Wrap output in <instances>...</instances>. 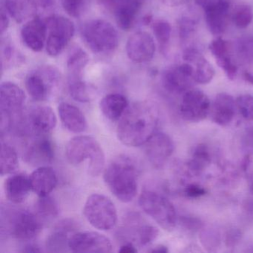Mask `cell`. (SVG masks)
I'll return each mask as SVG.
<instances>
[{
  "label": "cell",
  "mask_w": 253,
  "mask_h": 253,
  "mask_svg": "<svg viewBox=\"0 0 253 253\" xmlns=\"http://www.w3.org/2000/svg\"><path fill=\"white\" fill-rule=\"evenodd\" d=\"M134 160L123 155L105 169V183L121 202H131L137 195L138 168Z\"/></svg>",
  "instance_id": "obj_2"
},
{
  "label": "cell",
  "mask_w": 253,
  "mask_h": 253,
  "mask_svg": "<svg viewBox=\"0 0 253 253\" xmlns=\"http://www.w3.org/2000/svg\"><path fill=\"white\" fill-rule=\"evenodd\" d=\"M41 251L42 250H40V247L35 244H29V245L26 246L25 250H23V252H26V253H40Z\"/></svg>",
  "instance_id": "obj_52"
},
{
  "label": "cell",
  "mask_w": 253,
  "mask_h": 253,
  "mask_svg": "<svg viewBox=\"0 0 253 253\" xmlns=\"http://www.w3.org/2000/svg\"><path fill=\"white\" fill-rule=\"evenodd\" d=\"M253 13L251 7L247 5H238L232 14V21L236 27L246 29L253 21Z\"/></svg>",
  "instance_id": "obj_38"
},
{
  "label": "cell",
  "mask_w": 253,
  "mask_h": 253,
  "mask_svg": "<svg viewBox=\"0 0 253 253\" xmlns=\"http://www.w3.org/2000/svg\"><path fill=\"white\" fill-rule=\"evenodd\" d=\"M64 11L70 17L78 18L84 10V0H61Z\"/></svg>",
  "instance_id": "obj_42"
},
{
  "label": "cell",
  "mask_w": 253,
  "mask_h": 253,
  "mask_svg": "<svg viewBox=\"0 0 253 253\" xmlns=\"http://www.w3.org/2000/svg\"><path fill=\"white\" fill-rule=\"evenodd\" d=\"M158 1L162 2L164 5L174 7L183 5V4L186 3L188 0H158Z\"/></svg>",
  "instance_id": "obj_50"
},
{
  "label": "cell",
  "mask_w": 253,
  "mask_h": 253,
  "mask_svg": "<svg viewBox=\"0 0 253 253\" xmlns=\"http://www.w3.org/2000/svg\"><path fill=\"white\" fill-rule=\"evenodd\" d=\"M249 186H250V192L253 195V172L250 174V179H249Z\"/></svg>",
  "instance_id": "obj_54"
},
{
  "label": "cell",
  "mask_w": 253,
  "mask_h": 253,
  "mask_svg": "<svg viewBox=\"0 0 253 253\" xmlns=\"http://www.w3.org/2000/svg\"><path fill=\"white\" fill-rule=\"evenodd\" d=\"M35 212L43 221L51 220L58 215V205L49 195L40 197L35 205Z\"/></svg>",
  "instance_id": "obj_34"
},
{
  "label": "cell",
  "mask_w": 253,
  "mask_h": 253,
  "mask_svg": "<svg viewBox=\"0 0 253 253\" xmlns=\"http://www.w3.org/2000/svg\"><path fill=\"white\" fill-rule=\"evenodd\" d=\"M183 59L192 66L195 84H207L211 82L214 76V68L197 48H186L183 52Z\"/></svg>",
  "instance_id": "obj_20"
},
{
  "label": "cell",
  "mask_w": 253,
  "mask_h": 253,
  "mask_svg": "<svg viewBox=\"0 0 253 253\" xmlns=\"http://www.w3.org/2000/svg\"><path fill=\"white\" fill-rule=\"evenodd\" d=\"M162 84L165 89L169 92H186L195 84L192 66L185 62L183 64L169 68L163 75Z\"/></svg>",
  "instance_id": "obj_15"
},
{
  "label": "cell",
  "mask_w": 253,
  "mask_h": 253,
  "mask_svg": "<svg viewBox=\"0 0 253 253\" xmlns=\"http://www.w3.org/2000/svg\"><path fill=\"white\" fill-rule=\"evenodd\" d=\"M200 241L207 251H214L220 244V235L218 230L213 228L202 229L200 233Z\"/></svg>",
  "instance_id": "obj_36"
},
{
  "label": "cell",
  "mask_w": 253,
  "mask_h": 253,
  "mask_svg": "<svg viewBox=\"0 0 253 253\" xmlns=\"http://www.w3.org/2000/svg\"><path fill=\"white\" fill-rule=\"evenodd\" d=\"M47 29L46 21L40 17L35 16L28 20L21 30V37L25 45L35 52L42 51L46 45Z\"/></svg>",
  "instance_id": "obj_18"
},
{
  "label": "cell",
  "mask_w": 253,
  "mask_h": 253,
  "mask_svg": "<svg viewBox=\"0 0 253 253\" xmlns=\"http://www.w3.org/2000/svg\"><path fill=\"white\" fill-rule=\"evenodd\" d=\"M211 103L204 91L189 89L183 94L180 105V112L185 121L198 123L210 115Z\"/></svg>",
  "instance_id": "obj_11"
},
{
  "label": "cell",
  "mask_w": 253,
  "mask_h": 253,
  "mask_svg": "<svg viewBox=\"0 0 253 253\" xmlns=\"http://www.w3.org/2000/svg\"><path fill=\"white\" fill-rule=\"evenodd\" d=\"M211 163V155L208 146L199 144L194 149L192 158L188 163V168L195 174L202 172Z\"/></svg>",
  "instance_id": "obj_33"
},
{
  "label": "cell",
  "mask_w": 253,
  "mask_h": 253,
  "mask_svg": "<svg viewBox=\"0 0 253 253\" xmlns=\"http://www.w3.org/2000/svg\"><path fill=\"white\" fill-rule=\"evenodd\" d=\"M115 20L123 30H129L141 9L143 0H107Z\"/></svg>",
  "instance_id": "obj_19"
},
{
  "label": "cell",
  "mask_w": 253,
  "mask_h": 253,
  "mask_svg": "<svg viewBox=\"0 0 253 253\" xmlns=\"http://www.w3.org/2000/svg\"><path fill=\"white\" fill-rule=\"evenodd\" d=\"M27 117L29 126L38 134H48L57 126L55 113L48 106H38L32 108Z\"/></svg>",
  "instance_id": "obj_24"
},
{
  "label": "cell",
  "mask_w": 253,
  "mask_h": 253,
  "mask_svg": "<svg viewBox=\"0 0 253 253\" xmlns=\"http://www.w3.org/2000/svg\"><path fill=\"white\" fill-rule=\"evenodd\" d=\"M69 248L73 253H112L110 240L97 232H75L69 241Z\"/></svg>",
  "instance_id": "obj_12"
},
{
  "label": "cell",
  "mask_w": 253,
  "mask_h": 253,
  "mask_svg": "<svg viewBox=\"0 0 253 253\" xmlns=\"http://www.w3.org/2000/svg\"><path fill=\"white\" fill-rule=\"evenodd\" d=\"M2 229L21 241H29L39 235L43 220L36 212L23 209L7 208L2 211Z\"/></svg>",
  "instance_id": "obj_4"
},
{
  "label": "cell",
  "mask_w": 253,
  "mask_h": 253,
  "mask_svg": "<svg viewBox=\"0 0 253 253\" xmlns=\"http://www.w3.org/2000/svg\"><path fill=\"white\" fill-rule=\"evenodd\" d=\"M185 195L189 198H198L205 195L206 190L198 184H189L185 188Z\"/></svg>",
  "instance_id": "obj_45"
},
{
  "label": "cell",
  "mask_w": 253,
  "mask_h": 253,
  "mask_svg": "<svg viewBox=\"0 0 253 253\" xmlns=\"http://www.w3.org/2000/svg\"><path fill=\"white\" fill-rule=\"evenodd\" d=\"M198 20L192 16H183L179 20V34L181 39L189 38L196 29L198 26Z\"/></svg>",
  "instance_id": "obj_41"
},
{
  "label": "cell",
  "mask_w": 253,
  "mask_h": 253,
  "mask_svg": "<svg viewBox=\"0 0 253 253\" xmlns=\"http://www.w3.org/2000/svg\"><path fill=\"white\" fill-rule=\"evenodd\" d=\"M158 107L151 102L143 101L128 106L117 129L120 141L126 146H143L156 132L159 124Z\"/></svg>",
  "instance_id": "obj_1"
},
{
  "label": "cell",
  "mask_w": 253,
  "mask_h": 253,
  "mask_svg": "<svg viewBox=\"0 0 253 253\" xmlns=\"http://www.w3.org/2000/svg\"><path fill=\"white\" fill-rule=\"evenodd\" d=\"M242 233L236 228H231L228 229L225 234V244L228 248L235 247L241 241Z\"/></svg>",
  "instance_id": "obj_43"
},
{
  "label": "cell",
  "mask_w": 253,
  "mask_h": 253,
  "mask_svg": "<svg viewBox=\"0 0 253 253\" xmlns=\"http://www.w3.org/2000/svg\"><path fill=\"white\" fill-rule=\"evenodd\" d=\"M29 178L32 191L39 197L49 195L57 184V174L48 166L38 167L31 174Z\"/></svg>",
  "instance_id": "obj_26"
},
{
  "label": "cell",
  "mask_w": 253,
  "mask_h": 253,
  "mask_svg": "<svg viewBox=\"0 0 253 253\" xmlns=\"http://www.w3.org/2000/svg\"><path fill=\"white\" fill-rule=\"evenodd\" d=\"M26 94L23 90L12 82H4L0 86V111L12 118L21 114L26 102Z\"/></svg>",
  "instance_id": "obj_16"
},
{
  "label": "cell",
  "mask_w": 253,
  "mask_h": 253,
  "mask_svg": "<svg viewBox=\"0 0 253 253\" xmlns=\"http://www.w3.org/2000/svg\"><path fill=\"white\" fill-rule=\"evenodd\" d=\"M243 207L247 215L253 220V198L245 200L243 204Z\"/></svg>",
  "instance_id": "obj_47"
},
{
  "label": "cell",
  "mask_w": 253,
  "mask_h": 253,
  "mask_svg": "<svg viewBox=\"0 0 253 253\" xmlns=\"http://www.w3.org/2000/svg\"><path fill=\"white\" fill-rule=\"evenodd\" d=\"M244 78L247 82L250 83L251 85H253V75L249 73V72H245L244 75Z\"/></svg>",
  "instance_id": "obj_53"
},
{
  "label": "cell",
  "mask_w": 253,
  "mask_h": 253,
  "mask_svg": "<svg viewBox=\"0 0 253 253\" xmlns=\"http://www.w3.org/2000/svg\"><path fill=\"white\" fill-rule=\"evenodd\" d=\"M24 158L28 164L34 167L48 166L54 158V149L51 140L39 134L28 145Z\"/></svg>",
  "instance_id": "obj_17"
},
{
  "label": "cell",
  "mask_w": 253,
  "mask_h": 253,
  "mask_svg": "<svg viewBox=\"0 0 253 253\" xmlns=\"http://www.w3.org/2000/svg\"><path fill=\"white\" fill-rule=\"evenodd\" d=\"M244 141L245 143L244 146L247 149L253 150V129L247 131Z\"/></svg>",
  "instance_id": "obj_49"
},
{
  "label": "cell",
  "mask_w": 253,
  "mask_h": 253,
  "mask_svg": "<svg viewBox=\"0 0 253 253\" xmlns=\"http://www.w3.org/2000/svg\"><path fill=\"white\" fill-rule=\"evenodd\" d=\"M236 107L243 118L253 121V96L242 94L235 100Z\"/></svg>",
  "instance_id": "obj_40"
},
{
  "label": "cell",
  "mask_w": 253,
  "mask_h": 253,
  "mask_svg": "<svg viewBox=\"0 0 253 253\" xmlns=\"http://www.w3.org/2000/svg\"><path fill=\"white\" fill-rule=\"evenodd\" d=\"M155 41L150 34L146 32H135L128 38L126 46L127 56L136 63H144L150 61L155 54Z\"/></svg>",
  "instance_id": "obj_14"
},
{
  "label": "cell",
  "mask_w": 253,
  "mask_h": 253,
  "mask_svg": "<svg viewBox=\"0 0 253 253\" xmlns=\"http://www.w3.org/2000/svg\"><path fill=\"white\" fill-rule=\"evenodd\" d=\"M202 8L207 27L212 35H220L226 29L230 2L229 0H195Z\"/></svg>",
  "instance_id": "obj_10"
},
{
  "label": "cell",
  "mask_w": 253,
  "mask_h": 253,
  "mask_svg": "<svg viewBox=\"0 0 253 253\" xmlns=\"http://www.w3.org/2000/svg\"><path fill=\"white\" fill-rule=\"evenodd\" d=\"M119 252L122 253H137V250L132 243L126 242L121 246Z\"/></svg>",
  "instance_id": "obj_48"
},
{
  "label": "cell",
  "mask_w": 253,
  "mask_h": 253,
  "mask_svg": "<svg viewBox=\"0 0 253 253\" xmlns=\"http://www.w3.org/2000/svg\"><path fill=\"white\" fill-rule=\"evenodd\" d=\"M149 252L150 253H168L169 250L168 248H167L166 246L164 245H158L155 246V247H152L151 250H149Z\"/></svg>",
  "instance_id": "obj_51"
},
{
  "label": "cell",
  "mask_w": 253,
  "mask_h": 253,
  "mask_svg": "<svg viewBox=\"0 0 253 253\" xmlns=\"http://www.w3.org/2000/svg\"><path fill=\"white\" fill-rule=\"evenodd\" d=\"M159 234V230L155 226L151 225H143L139 226L134 232V235L137 243L140 246H147L153 242Z\"/></svg>",
  "instance_id": "obj_39"
},
{
  "label": "cell",
  "mask_w": 253,
  "mask_h": 253,
  "mask_svg": "<svg viewBox=\"0 0 253 253\" xmlns=\"http://www.w3.org/2000/svg\"><path fill=\"white\" fill-rule=\"evenodd\" d=\"M81 38L86 46L97 54H106L116 49L119 36L116 29L104 20L85 22L81 29Z\"/></svg>",
  "instance_id": "obj_5"
},
{
  "label": "cell",
  "mask_w": 253,
  "mask_h": 253,
  "mask_svg": "<svg viewBox=\"0 0 253 253\" xmlns=\"http://www.w3.org/2000/svg\"><path fill=\"white\" fill-rule=\"evenodd\" d=\"M46 51L51 57H57L68 46L75 35V24L67 17L61 15L50 16L47 18Z\"/></svg>",
  "instance_id": "obj_9"
},
{
  "label": "cell",
  "mask_w": 253,
  "mask_h": 253,
  "mask_svg": "<svg viewBox=\"0 0 253 253\" xmlns=\"http://www.w3.org/2000/svg\"><path fill=\"white\" fill-rule=\"evenodd\" d=\"M76 223L70 219L59 222L47 237L46 247L51 253H62L69 248V241L75 233Z\"/></svg>",
  "instance_id": "obj_23"
},
{
  "label": "cell",
  "mask_w": 253,
  "mask_h": 253,
  "mask_svg": "<svg viewBox=\"0 0 253 253\" xmlns=\"http://www.w3.org/2000/svg\"><path fill=\"white\" fill-rule=\"evenodd\" d=\"M142 210L150 216L159 226L171 231L177 223V214L173 204L164 195L151 190H145L139 198Z\"/></svg>",
  "instance_id": "obj_6"
},
{
  "label": "cell",
  "mask_w": 253,
  "mask_h": 253,
  "mask_svg": "<svg viewBox=\"0 0 253 253\" xmlns=\"http://www.w3.org/2000/svg\"><path fill=\"white\" fill-rule=\"evenodd\" d=\"M32 189L30 178L23 173L11 174L5 183V192L7 198L14 204L24 202Z\"/></svg>",
  "instance_id": "obj_25"
},
{
  "label": "cell",
  "mask_w": 253,
  "mask_h": 253,
  "mask_svg": "<svg viewBox=\"0 0 253 253\" xmlns=\"http://www.w3.org/2000/svg\"><path fill=\"white\" fill-rule=\"evenodd\" d=\"M61 84L60 73L53 66H45L32 71L26 77V88L35 101L48 100Z\"/></svg>",
  "instance_id": "obj_7"
},
{
  "label": "cell",
  "mask_w": 253,
  "mask_h": 253,
  "mask_svg": "<svg viewBox=\"0 0 253 253\" xmlns=\"http://www.w3.org/2000/svg\"><path fill=\"white\" fill-rule=\"evenodd\" d=\"M41 0H2V5L17 23L28 21L35 17Z\"/></svg>",
  "instance_id": "obj_28"
},
{
  "label": "cell",
  "mask_w": 253,
  "mask_h": 253,
  "mask_svg": "<svg viewBox=\"0 0 253 253\" xmlns=\"http://www.w3.org/2000/svg\"><path fill=\"white\" fill-rule=\"evenodd\" d=\"M88 54L81 48H75L71 51L67 60L69 79L83 78L84 69L88 64Z\"/></svg>",
  "instance_id": "obj_31"
},
{
  "label": "cell",
  "mask_w": 253,
  "mask_h": 253,
  "mask_svg": "<svg viewBox=\"0 0 253 253\" xmlns=\"http://www.w3.org/2000/svg\"><path fill=\"white\" fill-rule=\"evenodd\" d=\"M69 91L74 100L81 103L91 101L97 94L95 87L84 81L83 78L69 79Z\"/></svg>",
  "instance_id": "obj_30"
},
{
  "label": "cell",
  "mask_w": 253,
  "mask_h": 253,
  "mask_svg": "<svg viewBox=\"0 0 253 253\" xmlns=\"http://www.w3.org/2000/svg\"><path fill=\"white\" fill-rule=\"evenodd\" d=\"M58 113L61 122L69 131L73 133H82L86 130V119L82 111L68 103H61L58 106Z\"/></svg>",
  "instance_id": "obj_27"
},
{
  "label": "cell",
  "mask_w": 253,
  "mask_h": 253,
  "mask_svg": "<svg viewBox=\"0 0 253 253\" xmlns=\"http://www.w3.org/2000/svg\"><path fill=\"white\" fill-rule=\"evenodd\" d=\"M210 51L215 59L219 67L223 71L226 76L231 81L236 78L238 66L232 57V48L228 41L218 38L210 44Z\"/></svg>",
  "instance_id": "obj_21"
},
{
  "label": "cell",
  "mask_w": 253,
  "mask_h": 253,
  "mask_svg": "<svg viewBox=\"0 0 253 253\" xmlns=\"http://www.w3.org/2000/svg\"><path fill=\"white\" fill-rule=\"evenodd\" d=\"M84 215L88 223L100 230L113 229L118 221L116 207L110 198L102 194H93L85 201Z\"/></svg>",
  "instance_id": "obj_8"
},
{
  "label": "cell",
  "mask_w": 253,
  "mask_h": 253,
  "mask_svg": "<svg viewBox=\"0 0 253 253\" xmlns=\"http://www.w3.org/2000/svg\"><path fill=\"white\" fill-rule=\"evenodd\" d=\"M19 161L17 152L14 147L1 142V156H0V171L1 175L5 176L11 174L18 168Z\"/></svg>",
  "instance_id": "obj_32"
},
{
  "label": "cell",
  "mask_w": 253,
  "mask_h": 253,
  "mask_svg": "<svg viewBox=\"0 0 253 253\" xmlns=\"http://www.w3.org/2000/svg\"><path fill=\"white\" fill-rule=\"evenodd\" d=\"M143 146L148 159L156 168L164 167L174 150L171 137L166 133L159 131H156Z\"/></svg>",
  "instance_id": "obj_13"
},
{
  "label": "cell",
  "mask_w": 253,
  "mask_h": 253,
  "mask_svg": "<svg viewBox=\"0 0 253 253\" xmlns=\"http://www.w3.org/2000/svg\"><path fill=\"white\" fill-rule=\"evenodd\" d=\"M69 164L78 166L88 161V172L92 177L100 175L105 167V154L98 142L86 135L76 136L69 140L66 148Z\"/></svg>",
  "instance_id": "obj_3"
},
{
  "label": "cell",
  "mask_w": 253,
  "mask_h": 253,
  "mask_svg": "<svg viewBox=\"0 0 253 253\" xmlns=\"http://www.w3.org/2000/svg\"><path fill=\"white\" fill-rule=\"evenodd\" d=\"M128 108V101L125 96L112 93L103 97L100 102V109L103 115L112 121H118Z\"/></svg>",
  "instance_id": "obj_29"
},
{
  "label": "cell",
  "mask_w": 253,
  "mask_h": 253,
  "mask_svg": "<svg viewBox=\"0 0 253 253\" xmlns=\"http://www.w3.org/2000/svg\"><path fill=\"white\" fill-rule=\"evenodd\" d=\"M236 109V102L232 96L227 93H220L211 105L210 118L217 125L226 126L233 121Z\"/></svg>",
  "instance_id": "obj_22"
},
{
  "label": "cell",
  "mask_w": 253,
  "mask_h": 253,
  "mask_svg": "<svg viewBox=\"0 0 253 253\" xmlns=\"http://www.w3.org/2000/svg\"><path fill=\"white\" fill-rule=\"evenodd\" d=\"M152 30L161 48H165L171 38V25L166 20H157L152 24Z\"/></svg>",
  "instance_id": "obj_37"
},
{
  "label": "cell",
  "mask_w": 253,
  "mask_h": 253,
  "mask_svg": "<svg viewBox=\"0 0 253 253\" xmlns=\"http://www.w3.org/2000/svg\"><path fill=\"white\" fill-rule=\"evenodd\" d=\"M235 54L243 63H253V36L242 37L235 44Z\"/></svg>",
  "instance_id": "obj_35"
},
{
  "label": "cell",
  "mask_w": 253,
  "mask_h": 253,
  "mask_svg": "<svg viewBox=\"0 0 253 253\" xmlns=\"http://www.w3.org/2000/svg\"><path fill=\"white\" fill-rule=\"evenodd\" d=\"M180 223L184 229L189 231H198L202 229L203 223L198 217L183 216L180 217Z\"/></svg>",
  "instance_id": "obj_44"
},
{
  "label": "cell",
  "mask_w": 253,
  "mask_h": 253,
  "mask_svg": "<svg viewBox=\"0 0 253 253\" xmlns=\"http://www.w3.org/2000/svg\"><path fill=\"white\" fill-rule=\"evenodd\" d=\"M8 14H9L2 4V7H1V34L2 35L6 32L8 26H9V19H8Z\"/></svg>",
  "instance_id": "obj_46"
}]
</instances>
